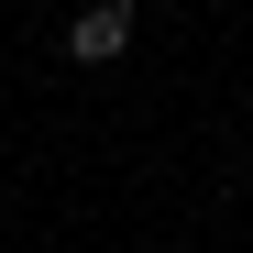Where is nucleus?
<instances>
[{"label": "nucleus", "mask_w": 253, "mask_h": 253, "mask_svg": "<svg viewBox=\"0 0 253 253\" xmlns=\"http://www.w3.org/2000/svg\"><path fill=\"white\" fill-rule=\"evenodd\" d=\"M132 11H143V0H88V11L66 22V55L77 66H110L121 44H132Z\"/></svg>", "instance_id": "f257e3e1"}]
</instances>
